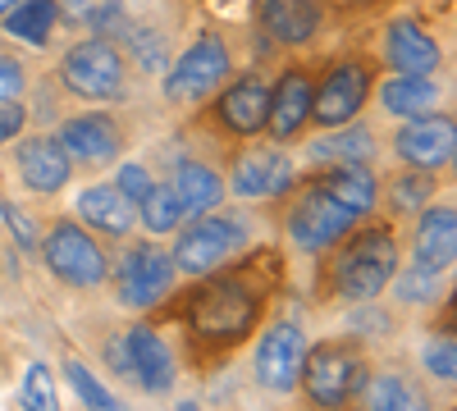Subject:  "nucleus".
<instances>
[{
    "label": "nucleus",
    "mask_w": 457,
    "mask_h": 411,
    "mask_svg": "<svg viewBox=\"0 0 457 411\" xmlns=\"http://www.w3.org/2000/svg\"><path fill=\"white\" fill-rule=\"evenodd\" d=\"M284 279V251L256 242L224 266L183 279V288L174 284V292L161 307H151L146 320L179 333L183 361L193 366V375H211L224 361H234L256 339V329L270 320Z\"/></svg>",
    "instance_id": "1"
},
{
    "label": "nucleus",
    "mask_w": 457,
    "mask_h": 411,
    "mask_svg": "<svg viewBox=\"0 0 457 411\" xmlns=\"http://www.w3.org/2000/svg\"><path fill=\"white\" fill-rule=\"evenodd\" d=\"M316 260H320V270H316V297L320 302L353 307V302L385 297L398 260H403L398 229L375 210V215H366V224L357 219L338 242H329Z\"/></svg>",
    "instance_id": "2"
},
{
    "label": "nucleus",
    "mask_w": 457,
    "mask_h": 411,
    "mask_svg": "<svg viewBox=\"0 0 457 411\" xmlns=\"http://www.w3.org/2000/svg\"><path fill=\"white\" fill-rule=\"evenodd\" d=\"M170 238H174L170 256H174L179 279H193V275H206V270L224 266V260L243 256L247 247H256L261 242V219L247 206H215V210L183 219Z\"/></svg>",
    "instance_id": "3"
},
{
    "label": "nucleus",
    "mask_w": 457,
    "mask_h": 411,
    "mask_svg": "<svg viewBox=\"0 0 457 411\" xmlns=\"http://www.w3.org/2000/svg\"><path fill=\"white\" fill-rule=\"evenodd\" d=\"M275 206H279V229H284L288 247H293L297 256H312V260H316L329 242H338V238L361 219L353 206H343V201L325 188V178H320L316 169H312V174H297L293 188H288Z\"/></svg>",
    "instance_id": "4"
},
{
    "label": "nucleus",
    "mask_w": 457,
    "mask_h": 411,
    "mask_svg": "<svg viewBox=\"0 0 457 411\" xmlns=\"http://www.w3.org/2000/svg\"><path fill=\"white\" fill-rule=\"evenodd\" d=\"M375 370V357L357 333H329L320 343H307L297 393L312 407H353Z\"/></svg>",
    "instance_id": "5"
},
{
    "label": "nucleus",
    "mask_w": 457,
    "mask_h": 411,
    "mask_svg": "<svg viewBox=\"0 0 457 411\" xmlns=\"http://www.w3.org/2000/svg\"><path fill=\"white\" fill-rule=\"evenodd\" d=\"M55 83L64 96H79L87 105H124L133 92V64L105 32H87L64 46L55 64Z\"/></svg>",
    "instance_id": "6"
},
{
    "label": "nucleus",
    "mask_w": 457,
    "mask_h": 411,
    "mask_svg": "<svg viewBox=\"0 0 457 411\" xmlns=\"http://www.w3.org/2000/svg\"><path fill=\"white\" fill-rule=\"evenodd\" d=\"M37 256H42V266L55 284L79 292L101 288L110 275V247L87 224H79V215H51L42 238H37Z\"/></svg>",
    "instance_id": "7"
},
{
    "label": "nucleus",
    "mask_w": 457,
    "mask_h": 411,
    "mask_svg": "<svg viewBox=\"0 0 457 411\" xmlns=\"http://www.w3.org/2000/svg\"><path fill=\"white\" fill-rule=\"evenodd\" d=\"M234 73V46L224 32H197L165 69H161V96L174 110L206 105Z\"/></svg>",
    "instance_id": "8"
},
{
    "label": "nucleus",
    "mask_w": 457,
    "mask_h": 411,
    "mask_svg": "<svg viewBox=\"0 0 457 411\" xmlns=\"http://www.w3.org/2000/svg\"><path fill=\"white\" fill-rule=\"evenodd\" d=\"M120 247H124V251L110 256V275H105L114 302L129 307V311L161 307L165 297L174 292V284H179V270H174L170 247L151 242V238H137V234L124 238Z\"/></svg>",
    "instance_id": "9"
},
{
    "label": "nucleus",
    "mask_w": 457,
    "mask_h": 411,
    "mask_svg": "<svg viewBox=\"0 0 457 411\" xmlns=\"http://www.w3.org/2000/svg\"><path fill=\"white\" fill-rule=\"evenodd\" d=\"M385 73L379 55L353 51L338 55L325 69H316V92H312V128H338L361 119V110L370 105L375 78Z\"/></svg>",
    "instance_id": "10"
},
{
    "label": "nucleus",
    "mask_w": 457,
    "mask_h": 411,
    "mask_svg": "<svg viewBox=\"0 0 457 411\" xmlns=\"http://www.w3.org/2000/svg\"><path fill=\"white\" fill-rule=\"evenodd\" d=\"M55 142L64 146V156L73 165V174H105L114 169L129 146H133V128L124 115H114V110H79V115H64L55 128Z\"/></svg>",
    "instance_id": "11"
},
{
    "label": "nucleus",
    "mask_w": 457,
    "mask_h": 411,
    "mask_svg": "<svg viewBox=\"0 0 457 411\" xmlns=\"http://www.w3.org/2000/svg\"><path fill=\"white\" fill-rule=\"evenodd\" d=\"M297 160L270 137H243L224 160V188L238 201H279L293 178H297Z\"/></svg>",
    "instance_id": "12"
},
{
    "label": "nucleus",
    "mask_w": 457,
    "mask_h": 411,
    "mask_svg": "<svg viewBox=\"0 0 457 411\" xmlns=\"http://www.w3.org/2000/svg\"><path fill=\"white\" fill-rule=\"evenodd\" d=\"M256 339V352H252V384L261 393H275V398H288L297 393V380H302V361H307V329L293 316H275L265 320Z\"/></svg>",
    "instance_id": "13"
},
{
    "label": "nucleus",
    "mask_w": 457,
    "mask_h": 411,
    "mask_svg": "<svg viewBox=\"0 0 457 411\" xmlns=\"http://www.w3.org/2000/svg\"><path fill=\"white\" fill-rule=\"evenodd\" d=\"M265 115H270V78L261 69H234L228 83L206 101V128L215 137L243 142V137H261Z\"/></svg>",
    "instance_id": "14"
},
{
    "label": "nucleus",
    "mask_w": 457,
    "mask_h": 411,
    "mask_svg": "<svg viewBox=\"0 0 457 411\" xmlns=\"http://www.w3.org/2000/svg\"><path fill=\"white\" fill-rule=\"evenodd\" d=\"M389 152H394L398 165L448 174L453 160H457V119H453V110H430V115H416V119H398V128L389 137Z\"/></svg>",
    "instance_id": "15"
},
{
    "label": "nucleus",
    "mask_w": 457,
    "mask_h": 411,
    "mask_svg": "<svg viewBox=\"0 0 457 411\" xmlns=\"http://www.w3.org/2000/svg\"><path fill=\"white\" fill-rule=\"evenodd\" d=\"M124 343V370H129V384L146 398H170L179 384V352L170 348V339L161 333V325L137 320L120 333Z\"/></svg>",
    "instance_id": "16"
},
{
    "label": "nucleus",
    "mask_w": 457,
    "mask_h": 411,
    "mask_svg": "<svg viewBox=\"0 0 457 411\" xmlns=\"http://www.w3.org/2000/svg\"><path fill=\"white\" fill-rule=\"evenodd\" d=\"M312 92H316V64L293 60L279 69V78L270 83V115H265L261 137H270L279 146L302 142L312 133Z\"/></svg>",
    "instance_id": "17"
},
{
    "label": "nucleus",
    "mask_w": 457,
    "mask_h": 411,
    "mask_svg": "<svg viewBox=\"0 0 457 411\" xmlns=\"http://www.w3.org/2000/svg\"><path fill=\"white\" fill-rule=\"evenodd\" d=\"M329 19L325 0H252V28L265 46L302 51L312 46Z\"/></svg>",
    "instance_id": "18"
},
{
    "label": "nucleus",
    "mask_w": 457,
    "mask_h": 411,
    "mask_svg": "<svg viewBox=\"0 0 457 411\" xmlns=\"http://www.w3.org/2000/svg\"><path fill=\"white\" fill-rule=\"evenodd\" d=\"M379 64L389 73H444L448 55L430 28L398 14L385 23V37H379Z\"/></svg>",
    "instance_id": "19"
},
{
    "label": "nucleus",
    "mask_w": 457,
    "mask_h": 411,
    "mask_svg": "<svg viewBox=\"0 0 457 411\" xmlns=\"http://www.w3.org/2000/svg\"><path fill=\"white\" fill-rule=\"evenodd\" d=\"M14 169L32 197H55L73 183V165L55 133H19L14 137Z\"/></svg>",
    "instance_id": "20"
},
{
    "label": "nucleus",
    "mask_w": 457,
    "mask_h": 411,
    "mask_svg": "<svg viewBox=\"0 0 457 411\" xmlns=\"http://www.w3.org/2000/svg\"><path fill=\"white\" fill-rule=\"evenodd\" d=\"M73 215H79V224H87V229L110 247H120L124 238H133L137 234V206L114 188L110 178H96V183H87V188L79 193V201H73Z\"/></svg>",
    "instance_id": "21"
},
{
    "label": "nucleus",
    "mask_w": 457,
    "mask_h": 411,
    "mask_svg": "<svg viewBox=\"0 0 457 411\" xmlns=\"http://www.w3.org/2000/svg\"><path fill=\"white\" fill-rule=\"evenodd\" d=\"M416 224H411V242H407V251H411V260L416 266H430V270H453V260H457V206H453V197H435L430 206H421L411 215Z\"/></svg>",
    "instance_id": "22"
},
{
    "label": "nucleus",
    "mask_w": 457,
    "mask_h": 411,
    "mask_svg": "<svg viewBox=\"0 0 457 411\" xmlns=\"http://www.w3.org/2000/svg\"><path fill=\"white\" fill-rule=\"evenodd\" d=\"M444 92L448 87L439 83V73H379L370 101L385 110L389 119H416V115L439 110Z\"/></svg>",
    "instance_id": "23"
},
{
    "label": "nucleus",
    "mask_w": 457,
    "mask_h": 411,
    "mask_svg": "<svg viewBox=\"0 0 457 411\" xmlns=\"http://www.w3.org/2000/svg\"><path fill=\"white\" fill-rule=\"evenodd\" d=\"M379 160V133L366 128L361 119L338 124V128H320V137L307 142V165H375Z\"/></svg>",
    "instance_id": "24"
},
{
    "label": "nucleus",
    "mask_w": 457,
    "mask_h": 411,
    "mask_svg": "<svg viewBox=\"0 0 457 411\" xmlns=\"http://www.w3.org/2000/svg\"><path fill=\"white\" fill-rule=\"evenodd\" d=\"M170 188H174V197H179V206H183V219H193V215H202V210H215V206H224V197H228L224 169L211 165V160H202V156L174 160Z\"/></svg>",
    "instance_id": "25"
},
{
    "label": "nucleus",
    "mask_w": 457,
    "mask_h": 411,
    "mask_svg": "<svg viewBox=\"0 0 457 411\" xmlns=\"http://www.w3.org/2000/svg\"><path fill=\"white\" fill-rule=\"evenodd\" d=\"M435 197H439V174H430V169L398 165L389 178H379V206H385L389 219H411Z\"/></svg>",
    "instance_id": "26"
},
{
    "label": "nucleus",
    "mask_w": 457,
    "mask_h": 411,
    "mask_svg": "<svg viewBox=\"0 0 457 411\" xmlns=\"http://www.w3.org/2000/svg\"><path fill=\"white\" fill-rule=\"evenodd\" d=\"M389 302L394 307H403V311H411V307H435L439 297L448 292V275L444 270H430V266H416V260H398V270H394V279H389Z\"/></svg>",
    "instance_id": "27"
},
{
    "label": "nucleus",
    "mask_w": 457,
    "mask_h": 411,
    "mask_svg": "<svg viewBox=\"0 0 457 411\" xmlns=\"http://www.w3.org/2000/svg\"><path fill=\"white\" fill-rule=\"evenodd\" d=\"M357 402H366V407H375V411H403V407H430V393L416 384L411 375H403V370H394V366L379 370V366H375Z\"/></svg>",
    "instance_id": "28"
},
{
    "label": "nucleus",
    "mask_w": 457,
    "mask_h": 411,
    "mask_svg": "<svg viewBox=\"0 0 457 411\" xmlns=\"http://www.w3.org/2000/svg\"><path fill=\"white\" fill-rule=\"evenodd\" d=\"M183 224V206L170 188V178L165 183H151L146 197L137 201V229H146L151 238H170L174 229Z\"/></svg>",
    "instance_id": "29"
},
{
    "label": "nucleus",
    "mask_w": 457,
    "mask_h": 411,
    "mask_svg": "<svg viewBox=\"0 0 457 411\" xmlns=\"http://www.w3.org/2000/svg\"><path fill=\"white\" fill-rule=\"evenodd\" d=\"M55 19H60V5L55 0H19V5L0 19L14 37H23V42H32V46H46V37H51V28H55Z\"/></svg>",
    "instance_id": "30"
},
{
    "label": "nucleus",
    "mask_w": 457,
    "mask_h": 411,
    "mask_svg": "<svg viewBox=\"0 0 457 411\" xmlns=\"http://www.w3.org/2000/svg\"><path fill=\"white\" fill-rule=\"evenodd\" d=\"M60 370H64L69 389L79 393V402H83V407H96V411H110V407H120V402H114V393H110V389H105V384H101V380L92 375V370H87V366H83L79 357H64V366H60Z\"/></svg>",
    "instance_id": "31"
},
{
    "label": "nucleus",
    "mask_w": 457,
    "mask_h": 411,
    "mask_svg": "<svg viewBox=\"0 0 457 411\" xmlns=\"http://www.w3.org/2000/svg\"><path fill=\"white\" fill-rule=\"evenodd\" d=\"M426 375L435 384H453L457 380V343H453V333H435V339L426 343Z\"/></svg>",
    "instance_id": "32"
},
{
    "label": "nucleus",
    "mask_w": 457,
    "mask_h": 411,
    "mask_svg": "<svg viewBox=\"0 0 457 411\" xmlns=\"http://www.w3.org/2000/svg\"><path fill=\"white\" fill-rule=\"evenodd\" d=\"M28 60L14 46H0V101H23L28 92Z\"/></svg>",
    "instance_id": "33"
},
{
    "label": "nucleus",
    "mask_w": 457,
    "mask_h": 411,
    "mask_svg": "<svg viewBox=\"0 0 457 411\" xmlns=\"http://www.w3.org/2000/svg\"><path fill=\"white\" fill-rule=\"evenodd\" d=\"M110 183H114V188H120V193L137 206L156 178H151V169H146L142 160H120V165H114V174H110Z\"/></svg>",
    "instance_id": "34"
},
{
    "label": "nucleus",
    "mask_w": 457,
    "mask_h": 411,
    "mask_svg": "<svg viewBox=\"0 0 457 411\" xmlns=\"http://www.w3.org/2000/svg\"><path fill=\"white\" fill-rule=\"evenodd\" d=\"M23 407H55L60 398H55V384H51V370L37 361V366H28V375H23Z\"/></svg>",
    "instance_id": "35"
},
{
    "label": "nucleus",
    "mask_w": 457,
    "mask_h": 411,
    "mask_svg": "<svg viewBox=\"0 0 457 411\" xmlns=\"http://www.w3.org/2000/svg\"><path fill=\"white\" fill-rule=\"evenodd\" d=\"M0 215L10 219V234L19 238V247H23V251H37V238H42V234H37V224L23 215V206H19V201H10V197H0Z\"/></svg>",
    "instance_id": "36"
},
{
    "label": "nucleus",
    "mask_w": 457,
    "mask_h": 411,
    "mask_svg": "<svg viewBox=\"0 0 457 411\" xmlns=\"http://www.w3.org/2000/svg\"><path fill=\"white\" fill-rule=\"evenodd\" d=\"M23 128H28V110H23V101H0V146L14 142Z\"/></svg>",
    "instance_id": "37"
},
{
    "label": "nucleus",
    "mask_w": 457,
    "mask_h": 411,
    "mask_svg": "<svg viewBox=\"0 0 457 411\" xmlns=\"http://www.w3.org/2000/svg\"><path fill=\"white\" fill-rule=\"evenodd\" d=\"M334 5H343V10H375V5H385V0H334Z\"/></svg>",
    "instance_id": "38"
},
{
    "label": "nucleus",
    "mask_w": 457,
    "mask_h": 411,
    "mask_svg": "<svg viewBox=\"0 0 457 411\" xmlns=\"http://www.w3.org/2000/svg\"><path fill=\"white\" fill-rule=\"evenodd\" d=\"M60 10H87V0H55Z\"/></svg>",
    "instance_id": "39"
},
{
    "label": "nucleus",
    "mask_w": 457,
    "mask_h": 411,
    "mask_svg": "<svg viewBox=\"0 0 457 411\" xmlns=\"http://www.w3.org/2000/svg\"><path fill=\"white\" fill-rule=\"evenodd\" d=\"M14 5H19V0H0V19H5V14H10Z\"/></svg>",
    "instance_id": "40"
}]
</instances>
